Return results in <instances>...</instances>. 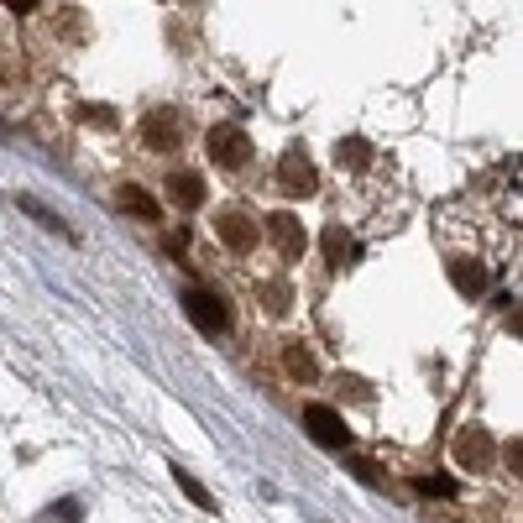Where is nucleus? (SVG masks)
Returning <instances> with one entry per match:
<instances>
[{
  "label": "nucleus",
  "instance_id": "nucleus-1",
  "mask_svg": "<svg viewBox=\"0 0 523 523\" xmlns=\"http://www.w3.org/2000/svg\"><path fill=\"white\" fill-rule=\"evenodd\" d=\"M184 314H189V325L199 335H210V340H220L225 330H231V314H225V304L215 299V293H204V288H189L184 293Z\"/></svg>",
  "mask_w": 523,
  "mask_h": 523
},
{
  "label": "nucleus",
  "instance_id": "nucleus-2",
  "mask_svg": "<svg viewBox=\"0 0 523 523\" xmlns=\"http://www.w3.org/2000/svg\"><path fill=\"white\" fill-rule=\"evenodd\" d=\"M304 429H309V440L325 445V450H346L351 445V429H346V419H340L330 403H309L304 408Z\"/></svg>",
  "mask_w": 523,
  "mask_h": 523
},
{
  "label": "nucleus",
  "instance_id": "nucleus-3",
  "mask_svg": "<svg viewBox=\"0 0 523 523\" xmlns=\"http://www.w3.org/2000/svg\"><path fill=\"white\" fill-rule=\"evenodd\" d=\"M450 450H456V466L461 471H492V456H497V445H492V435L482 424H466Z\"/></svg>",
  "mask_w": 523,
  "mask_h": 523
},
{
  "label": "nucleus",
  "instance_id": "nucleus-4",
  "mask_svg": "<svg viewBox=\"0 0 523 523\" xmlns=\"http://www.w3.org/2000/svg\"><path fill=\"white\" fill-rule=\"evenodd\" d=\"M278 184L288 189V194H299V199H309L314 189H320V173H314V163L299 152V147H288L283 157H278Z\"/></svg>",
  "mask_w": 523,
  "mask_h": 523
},
{
  "label": "nucleus",
  "instance_id": "nucleus-5",
  "mask_svg": "<svg viewBox=\"0 0 523 523\" xmlns=\"http://www.w3.org/2000/svg\"><path fill=\"white\" fill-rule=\"evenodd\" d=\"M210 157L220 168H246L252 163V136L236 131V126H215L210 131Z\"/></svg>",
  "mask_w": 523,
  "mask_h": 523
},
{
  "label": "nucleus",
  "instance_id": "nucleus-6",
  "mask_svg": "<svg viewBox=\"0 0 523 523\" xmlns=\"http://www.w3.org/2000/svg\"><path fill=\"white\" fill-rule=\"evenodd\" d=\"M142 142L152 152H173L184 142V121H178V110H147L142 116Z\"/></svg>",
  "mask_w": 523,
  "mask_h": 523
},
{
  "label": "nucleus",
  "instance_id": "nucleus-7",
  "mask_svg": "<svg viewBox=\"0 0 523 523\" xmlns=\"http://www.w3.org/2000/svg\"><path fill=\"white\" fill-rule=\"evenodd\" d=\"M267 236H272V246H278V252L288 257V262H299L304 257V225L299 220H293L288 210H278V215H267Z\"/></svg>",
  "mask_w": 523,
  "mask_h": 523
},
{
  "label": "nucleus",
  "instance_id": "nucleus-8",
  "mask_svg": "<svg viewBox=\"0 0 523 523\" xmlns=\"http://www.w3.org/2000/svg\"><path fill=\"white\" fill-rule=\"evenodd\" d=\"M215 236H220L225 246H231L236 257H246V252L257 246V220H246L241 210H225V215L215 220Z\"/></svg>",
  "mask_w": 523,
  "mask_h": 523
},
{
  "label": "nucleus",
  "instance_id": "nucleus-9",
  "mask_svg": "<svg viewBox=\"0 0 523 523\" xmlns=\"http://www.w3.org/2000/svg\"><path fill=\"white\" fill-rule=\"evenodd\" d=\"M168 199L178 204V210H199V204H204V178L189 173V168H178L168 178Z\"/></svg>",
  "mask_w": 523,
  "mask_h": 523
},
{
  "label": "nucleus",
  "instance_id": "nucleus-10",
  "mask_svg": "<svg viewBox=\"0 0 523 523\" xmlns=\"http://www.w3.org/2000/svg\"><path fill=\"white\" fill-rule=\"evenodd\" d=\"M320 246H325V262H330V267H351V262H356V241H351L346 225H325Z\"/></svg>",
  "mask_w": 523,
  "mask_h": 523
},
{
  "label": "nucleus",
  "instance_id": "nucleus-11",
  "mask_svg": "<svg viewBox=\"0 0 523 523\" xmlns=\"http://www.w3.org/2000/svg\"><path fill=\"white\" fill-rule=\"evenodd\" d=\"M173 482H178V492H184V497H189V503H194L199 513H220V503H215V492H210V487H204V482H199V476H194V471H184V466H173Z\"/></svg>",
  "mask_w": 523,
  "mask_h": 523
},
{
  "label": "nucleus",
  "instance_id": "nucleus-12",
  "mask_svg": "<svg viewBox=\"0 0 523 523\" xmlns=\"http://www.w3.org/2000/svg\"><path fill=\"white\" fill-rule=\"evenodd\" d=\"M450 283H456L461 293H482L487 288V267L471 262V257H456V262H450Z\"/></svg>",
  "mask_w": 523,
  "mask_h": 523
},
{
  "label": "nucleus",
  "instance_id": "nucleus-13",
  "mask_svg": "<svg viewBox=\"0 0 523 523\" xmlns=\"http://www.w3.org/2000/svg\"><path fill=\"white\" fill-rule=\"evenodd\" d=\"M335 163H340V168H346V173H361V168H367V163H372V147H367V142H361V136H346V142H340V147H335Z\"/></svg>",
  "mask_w": 523,
  "mask_h": 523
},
{
  "label": "nucleus",
  "instance_id": "nucleus-14",
  "mask_svg": "<svg viewBox=\"0 0 523 523\" xmlns=\"http://www.w3.org/2000/svg\"><path fill=\"white\" fill-rule=\"evenodd\" d=\"M121 210H131V215H142V220H157V215H163V210H157V199L147 194V189H136V184H126L121 194Z\"/></svg>",
  "mask_w": 523,
  "mask_h": 523
},
{
  "label": "nucleus",
  "instance_id": "nucleus-15",
  "mask_svg": "<svg viewBox=\"0 0 523 523\" xmlns=\"http://www.w3.org/2000/svg\"><path fill=\"white\" fill-rule=\"evenodd\" d=\"M283 361H288V372L299 377V382H309V377H314V356H309L304 340H288V346H283Z\"/></svg>",
  "mask_w": 523,
  "mask_h": 523
},
{
  "label": "nucleus",
  "instance_id": "nucleus-16",
  "mask_svg": "<svg viewBox=\"0 0 523 523\" xmlns=\"http://www.w3.org/2000/svg\"><path fill=\"white\" fill-rule=\"evenodd\" d=\"M257 304H262L267 314H288V304H293V288H288V283H267V288L257 293Z\"/></svg>",
  "mask_w": 523,
  "mask_h": 523
},
{
  "label": "nucleus",
  "instance_id": "nucleus-17",
  "mask_svg": "<svg viewBox=\"0 0 523 523\" xmlns=\"http://www.w3.org/2000/svg\"><path fill=\"white\" fill-rule=\"evenodd\" d=\"M21 210H27V215H37V225H48V231H58V236H74V231H68V225H63L53 210H42L37 199H21Z\"/></svg>",
  "mask_w": 523,
  "mask_h": 523
},
{
  "label": "nucleus",
  "instance_id": "nucleus-18",
  "mask_svg": "<svg viewBox=\"0 0 523 523\" xmlns=\"http://www.w3.org/2000/svg\"><path fill=\"white\" fill-rule=\"evenodd\" d=\"M419 492L424 497H456V482H450V476H419Z\"/></svg>",
  "mask_w": 523,
  "mask_h": 523
},
{
  "label": "nucleus",
  "instance_id": "nucleus-19",
  "mask_svg": "<svg viewBox=\"0 0 523 523\" xmlns=\"http://www.w3.org/2000/svg\"><path fill=\"white\" fill-rule=\"evenodd\" d=\"M356 476H361V482H367V487H377V482H382V476H377V466H372V461H356Z\"/></svg>",
  "mask_w": 523,
  "mask_h": 523
},
{
  "label": "nucleus",
  "instance_id": "nucleus-20",
  "mask_svg": "<svg viewBox=\"0 0 523 523\" xmlns=\"http://www.w3.org/2000/svg\"><path fill=\"white\" fill-rule=\"evenodd\" d=\"M58 518H63V523H79V503H74V497H68V503H58Z\"/></svg>",
  "mask_w": 523,
  "mask_h": 523
},
{
  "label": "nucleus",
  "instance_id": "nucleus-21",
  "mask_svg": "<svg viewBox=\"0 0 523 523\" xmlns=\"http://www.w3.org/2000/svg\"><path fill=\"white\" fill-rule=\"evenodd\" d=\"M0 6H16V11H37V0H0Z\"/></svg>",
  "mask_w": 523,
  "mask_h": 523
}]
</instances>
